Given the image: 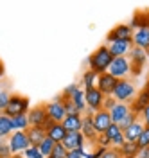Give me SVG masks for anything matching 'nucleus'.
I'll use <instances>...</instances> for the list:
<instances>
[{"mask_svg":"<svg viewBox=\"0 0 149 158\" xmlns=\"http://www.w3.org/2000/svg\"><path fill=\"white\" fill-rule=\"evenodd\" d=\"M111 61H113V56L110 54L108 47L106 45H99L88 56V70H92L93 74L101 76V74L108 72V67Z\"/></svg>","mask_w":149,"mask_h":158,"instance_id":"obj_1","label":"nucleus"},{"mask_svg":"<svg viewBox=\"0 0 149 158\" xmlns=\"http://www.w3.org/2000/svg\"><path fill=\"white\" fill-rule=\"evenodd\" d=\"M111 97L117 102H124V104H131V101L137 97V86L131 79H119L115 88L111 92Z\"/></svg>","mask_w":149,"mask_h":158,"instance_id":"obj_2","label":"nucleus"},{"mask_svg":"<svg viewBox=\"0 0 149 158\" xmlns=\"http://www.w3.org/2000/svg\"><path fill=\"white\" fill-rule=\"evenodd\" d=\"M31 110V99L27 95H22V94H11V99L7 102L6 110L2 111L4 115H7L9 118L16 117V115H23Z\"/></svg>","mask_w":149,"mask_h":158,"instance_id":"obj_3","label":"nucleus"},{"mask_svg":"<svg viewBox=\"0 0 149 158\" xmlns=\"http://www.w3.org/2000/svg\"><path fill=\"white\" fill-rule=\"evenodd\" d=\"M108 74L117 79H129L131 76V63L128 58H113L108 67Z\"/></svg>","mask_w":149,"mask_h":158,"instance_id":"obj_4","label":"nucleus"},{"mask_svg":"<svg viewBox=\"0 0 149 158\" xmlns=\"http://www.w3.org/2000/svg\"><path fill=\"white\" fill-rule=\"evenodd\" d=\"M7 146H9L11 155H22L31 146L27 133L25 131H13L9 135V138H7Z\"/></svg>","mask_w":149,"mask_h":158,"instance_id":"obj_5","label":"nucleus"},{"mask_svg":"<svg viewBox=\"0 0 149 158\" xmlns=\"http://www.w3.org/2000/svg\"><path fill=\"white\" fill-rule=\"evenodd\" d=\"M85 102H86V113L93 115L95 111L102 110V102H104V95L101 94L97 88L85 90ZM85 113V115H86Z\"/></svg>","mask_w":149,"mask_h":158,"instance_id":"obj_6","label":"nucleus"},{"mask_svg":"<svg viewBox=\"0 0 149 158\" xmlns=\"http://www.w3.org/2000/svg\"><path fill=\"white\" fill-rule=\"evenodd\" d=\"M45 106V113H47V118L49 122H63V118L67 117V111H65V106H63V101L61 97L50 101Z\"/></svg>","mask_w":149,"mask_h":158,"instance_id":"obj_7","label":"nucleus"},{"mask_svg":"<svg viewBox=\"0 0 149 158\" xmlns=\"http://www.w3.org/2000/svg\"><path fill=\"white\" fill-rule=\"evenodd\" d=\"M147 52L142 49H137V47H131L128 54V59L129 63H131V76H140V72H142V67L147 63Z\"/></svg>","mask_w":149,"mask_h":158,"instance_id":"obj_8","label":"nucleus"},{"mask_svg":"<svg viewBox=\"0 0 149 158\" xmlns=\"http://www.w3.org/2000/svg\"><path fill=\"white\" fill-rule=\"evenodd\" d=\"M27 117H29L31 126H41V128H45L49 124V118H47V113H45V106L43 104L31 106V110L27 111Z\"/></svg>","mask_w":149,"mask_h":158,"instance_id":"obj_9","label":"nucleus"},{"mask_svg":"<svg viewBox=\"0 0 149 158\" xmlns=\"http://www.w3.org/2000/svg\"><path fill=\"white\" fill-rule=\"evenodd\" d=\"M106 47H108L110 54L113 58H128L129 50H131V41H122V40H111L106 41Z\"/></svg>","mask_w":149,"mask_h":158,"instance_id":"obj_10","label":"nucleus"},{"mask_svg":"<svg viewBox=\"0 0 149 158\" xmlns=\"http://www.w3.org/2000/svg\"><path fill=\"white\" fill-rule=\"evenodd\" d=\"M63 148L67 151H74V149H86V140L83 137L81 131H72V133H67L65 138H63Z\"/></svg>","mask_w":149,"mask_h":158,"instance_id":"obj_11","label":"nucleus"},{"mask_svg":"<svg viewBox=\"0 0 149 158\" xmlns=\"http://www.w3.org/2000/svg\"><path fill=\"white\" fill-rule=\"evenodd\" d=\"M146 106H149V81L146 83V86L140 90V92H137V97L133 99L131 104H129L131 111L137 113V115H140V111L146 108Z\"/></svg>","mask_w":149,"mask_h":158,"instance_id":"obj_12","label":"nucleus"},{"mask_svg":"<svg viewBox=\"0 0 149 158\" xmlns=\"http://www.w3.org/2000/svg\"><path fill=\"white\" fill-rule=\"evenodd\" d=\"M92 122H93L95 133H97V135H102V133L110 128L111 118H110V113L106 110H99V111H95V113L92 115Z\"/></svg>","mask_w":149,"mask_h":158,"instance_id":"obj_13","label":"nucleus"},{"mask_svg":"<svg viewBox=\"0 0 149 158\" xmlns=\"http://www.w3.org/2000/svg\"><path fill=\"white\" fill-rule=\"evenodd\" d=\"M131 36H133V29L129 27V23H120V25H115V27H113V29L108 32L106 41H111V40L131 41Z\"/></svg>","mask_w":149,"mask_h":158,"instance_id":"obj_14","label":"nucleus"},{"mask_svg":"<svg viewBox=\"0 0 149 158\" xmlns=\"http://www.w3.org/2000/svg\"><path fill=\"white\" fill-rule=\"evenodd\" d=\"M104 137L108 138V142H110V146L113 149H119L126 140H124V133H122V129L117 126V124H110V128L102 133Z\"/></svg>","mask_w":149,"mask_h":158,"instance_id":"obj_15","label":"nucleus"},{"mask_svg":"<svg viewBox=\"0 0 149 158\" xmlns=\"http://www.w3.org/2000/svg\"><path fill=\"white\" fill-rule=\"evenodd\" d=\"M115 85H117V79L113 77V76H110L108 72H104V74H101L99 77H97V85H95V88L99 90L104 97H108V95H111V92H113V88H115Z\"/></svg>","mask_w":149,"mask_h":158,"instance_id":"obj_16","label":"nucleus"},{"mask_svg":"<svg viewBox=\"0 0 149 158\" xmlns=\"http://www.w3.org/2000/svg\"><path fill=\"white\" fill-rule=\"evenodd\" d=\"M131 45L142 49L147 52L149 50V29L147 27H142V29L133 31V36H131Z\"/></svg>","mask_w":149,"mask_h":158,"instance_id":"obj_17","label":"nucleus"},{"mask_svg":"<svg viewBox=\"0 0 149 158\" xmlns=\"http://www.w3.org/2000/svg\"><path fill=\"white\" fill-rule=\"evenodd\" d=\"M45 135H47V138H50L52 142L60 144V142H63L67 131L61 126V122H49V124L45 126Z\"/></svg>","mask_w":149,"mask_h":158,"instance_id":"obj_18","label":"nucleus"},{"mask_svg":"<svg viewBox=\"0 0 149 158\" xmlns=\"http://www.w3.org/2000/svg\"><path fill=\"white\" fill-rule=\"evenodd\" d=\"M81 133H83V137L86 142L90 144H95V140H97V133H95V128H93V122H92V115L86 113V115H83V124H81Z\"/></svg>","mask_w":149,"mask_h":158,"instance_id":"obj_19","label":"nucleus"},{"mask_svg":"<svg viewBox=\"0 0 149 158\" xmlns=\"http://www.w3.org/2000/svg\"><path fill=\"white\" fill-rule=\"evenodd\" d=\"M108 113L110 118H111V124H120V120L128 113H131V108H129V104H124V102H115V106L110 110Z\"/></svg>","mask_w":149,"mask_h":158,"instance_id":"obj_20","label":"nucleus"},{"mask_svg":"<svg viewBox=\"0 0 149 158\" xmlns=\"http://www.w3.org/2000/svg\"><path fill=\"white\" fill-rule=\"evenodd\" d=\"M81 124H83V115L81 113H72V115H67L63 118L61 126L65 128L67 133H72V131H81Z\"/></svg>","mask_w":149,"mask_h":158,"instance_id":"obj_21","label":"nucleus"},{"mask_svg":"<svg viewBox=\"0 0 149 158\" xmlns=\"http://www.w3.org/2000/svg\"><path fill=\"white\" fill-rule=\"evenodd\" d=\"M25 133H27V138H29L31 146H40L41 142L47 138L45 128H41V126H29Z\"/></svg>","mask_w":149,"mask_h":158,"instance_id":"obj_22","label":"nucleus"},{"mask_svg":"<svg viewBox=\"0 0 149 158\" xmlns=\"http://www.w3.org/2000/svg\"><path fill=\"white\" fill-rule=\"evenodd\" d=\"M142 129H144V124H142V120H135L131 126L124 129L122 133H124V140L126 142H137V138L140 137V133H142Z\"/></svg>","mask_w":149,"mask_h":158,"instance_id":"obj_23","label":"nucleus"},{"mask_svg":"<svg viewBox=\"0 0 149 158\" xmlns=\"http://www.w3.org/2000/svg\"><path fill=\"white\" fill-rule=\"evenodd\" d=\"M70 102L74 104V108L77 113L81 115H85L86 113V102H85V90L83 88H77L74 94H72V97H70Z\"/></svg>","mask_w":149,"mask_h":158,"instance_id":"obj_24","label":"nucleus"},{"mask_svg":"<svg viewBox=\"0 0 149 158\" xmlns=\"http://www.w3.org/2000/svg\"><path fill=\"white\" fill-rule=\"evenodd\" d=\"M97 74H93L92 70H85L83 76H81V83H79V88L83 90H90V88H95L97 85Z\"/></svg>","mask_w":149,"mask_h":158,"instance_id":"obj_25","label":"nucleus"},{"mask_svg":"<svg viewBox=\"0 0 149 158\" xmlns=\"http://www.w3.org/2000/svg\"><path fill=\"white\" fill-rule=\"evenodd\" d=\"M11 126H13V131H27L29 128V117H27V113H23V115H16V117L11 118Z\"/></svg>","mask_w":149,"mask_h":158,"instance_id":"obj_26","label":"nucleus"},{"mask_svg":"<svg viewBox=\"0 0 149 158\" xmlns=\"http://www.w3.org/2000/svg\"><path fill=\"white\" fill-rule=\"evenodd\" d=\"M13 133V126H11V118L4 113H0V138H9V135Z\"/></svg>","mask_w":149,"mask_h":158,"instance_id":"obj_27","label":"nucleus"},{"mask_svg":"<svg viewBox=\"0 0 149 158\" xmlns=\"http://www.w3.org/2000/svg\"><path fill=\"white\" fill-rule=\"evenodd\" d=\"M119 153H120V156L122 158L137 156V153H139V146H137V142H124V144L119 148Z\"/></svg>","mask_w":149,"mask_h":158,"instance_id":"obj_28","label":"nucleus"},{"mask_svg":"<svg viewBox=\"0 0 149 158\" xmlns=\"http://www.w3.org/2000/svg\"><path fill=\"white\" fill-rule=\"evenodd\" d=\"M93 155V158H122L119 153V149H101V148H95V151L92 153Z\"/></svg>","mask_w":149,"mask_h":158,"instance_id":"obj_29","label":"nucleus"},{"mask_svg":"<svg viewBox=\"0 0 149 158\" xmlns=\"http://www.w3.org/2000/svg\"><path fill=\"white\" fill-rule=\"evenodd\" d=\"M54 146H56V142H52L50 138H45L43 142H41L40 146H38V149H40V153L43 155V156L47 158L52 153V149H54Z\"/></svg>","mask_w":149,"mask_h":158,"instance_id":"obj_30","label":"nucleus"},{"mask_svg":"<svg viewBox=\"0 0 149 158\" xmlns=\"http://www.w3.org/2000/svg\"><path fill=\"white\" fill-rule=\"evenodd\" d=\"M137 146H139V149L149 148V128H146V126H144L142 133H140V137L137 138Z\"/></svg>","mask_w":149,"mask_h":158,"instance_id":"obj_31","label":"nucleus"},{"mask_svg":"<svg viewBox=\"0 0 149 158\" xmlns=\"http://www.w3.org/2000/svg\"><path fill=\"white\" fill-rule=\"evenodd\" d=\"M135 120H139V115L131 111V113H128L126 117H124V118H122V120H120V124H117V126H119V128L122 129V131H124V129L128 128V126H131V124H133Z\"/></svg>","mask_w":149,"mask_h":158,"instance_id":"obj_32","label":"nucleus"},{"mask_svg":"<svg viewBox=\"0 0 149 158\" xmlns=\"http://www.w3.org/2000/svg\"><path fill=\"white\" fill-rule=\"evenodd\" d=\"M67 153H68V151L63 148V144L60 142V144H56V146H54L52 153H50L47 158H67Z\"/></svg>","mask_w":149,"mask_h":158,"instance_id":"obj_33","label":"nucleus"},{"mask_svg":"<svg viewBox=\"0 0 149 158\" xmlns=\"http://www.w3.org/2000/svg\"><path fill=\"white\" fill-rule=\"evenodd\" d=\"M22 156H23V158H45V156L40 153L38 146H29V148L22 153Z\"/></svg>","mask_w":149,"mask_h":158,"instance_id":"obj_34","label":"nucleus"},{"mask_svg":"<svg viewBox=\"0 0 149 158\" xmlns=\"http://www.w3.org/2000/svg\"><path fill=\"white\" fill-rule=\"evenodd\" d=\"M9 99H11V92L4 88L2 92H0V111H4V110H6L7 102H9Z\"/></svg>","mask_w":149,"mask_h":158,"instance_id":"obj_35","label":"nucleus"},{"mask_svg":"<svg viewBox=\"0 0 149 158\" xmlns=\"http://www.w3.org/2000/svg\"><path fill=\"white\" fill-rule=\"evenodd\" d=\"M77 88H79V85H76V83H74V85H68L67 88H65L63 92H61V97H67V99H70V97H72V94H74V92H76Z\"/></svg>","mask_w":149,"mask_h":158,"instance_id":"obj_36","label":"nucleus"},{"mask_svg":"<svg viewBox=\"0 0 149 158\" xmlns=\"http://www.w3.org/2000/svg\"><path fill=\"white\" fill-rule=\"evenodd\" d=\"M139 118L142 120V124H144L146 128H149V106H146V108H144L142 111H140Z\"/></svg>","mask_w":149,"mask_h":158,"instance_id":"obj_37","label":"nucleus"},{"mask_svg":"<svg viewBox=\"0 0 149 158\" xmlns=\"http://www.w3.org/2000/svg\"><path fill=\"white\" fill-rule=\"evenodd\" d=\"M115 99L111 97V95H108V97H104V102H102V110H106V111H110V110L115 106Z\"/></svg>","mask_w":149,"mask_h":158,"instance_id":"obj_38","label":"nucleus"},{"mask_svg":"<svg viewBox=\"0 0 149 158\" xmlns=\"http://www.w3.org/2000/svg\"><path fill=\"white\" fill-rule=\"evenodd\" d=\"M85 153H86V149H74V151L67 153V158H85Z\"/></svg>","mask_w":149,"mask_h":158,"instance_id":"obj_39","label":"nucleus"},{"mask_svg":"<svg viewBox=\"0 0 149 158\" xmlns=\"http://www.w3.org/2000/svg\"><path fill=\"white\" fill-rule=\"evenodd\" d=\"M0 158H11V151H9V146H7V142L0 148Z\"/></svg>","mask_w":149,"mask_h":158,"instance_id":"obj_40","label":"nucleus"},{"mask_svg":"<svg viewBox=\"0 0 149 158\" xmlns=\"http://www.w3.org/2000/svg\"><path fill=\"white\" fill-rule=\"evenodd\" d=\"M137 158H149V148L139 149V153H137Z\"/></svg>","mask_w":149,"mask_h":158,"instance_id":"obj_41","label":"nucleus"},{"mask_svg":"<svg viewBox=\"0 0 149 158\" xmlns=\"http://www.w3.org/2000/svg\"><path fill=\"white\" fill-rule=\"evenodd\" d=\"M4 74H6V69H4V63L0 61V79L4 77Z\"/></svg>","mask_w":149,"mask_h":158,"instance_id":"obj_42","label":"nucleus"},{"mask_svg":"<svg viewBox=\"0 0 149 158\" xmlns=\"http://www.w3.org/2000/svg\"><path fill=\"white\" fill-rule=\"evenodd\" d=\"M6 142H7V140H6V138H0V148H2V146H4V144H6Z\"/></svg>","mask_w":149,"mask_h":158,"instance_id":"obj_43","label":"nucleus"},{"mask_svg":"<svg viewBox=\"0 0 149 158\" xmlns=\"http://www.w3.org/2000/svg\"><path fill=\"white\" fill-rule=\"evenodd\" d=\"M2 90H4V81L0 79V92H2Z\"/></svg>","mask_w":149,"mask_h":158,"instance_id":"obj_44","label":"nucleus"},{"mask_svg":"<svg viewBox=\"0 0 149 158\" xmlns=\"http://www.w3.org/2000/svg\"><path fill=\"white\" fill-rule=\"evenodd\" d=\"M11 158H23L22 155H11Z\"/></svg>","mask_w":149,"mask_h":158,"instance_id":"obj_45","label":"nucleus"},{"mask_svg":"<svg viewBox=\"0 0 149 158\" xmlns=\"http://www.w3.org/2000/svg\"><path fill=\"white\" fill-rule=\"evenodd\" d=\"M129 158H137V156H129Z\"/></svg>","mask_w":149,"mask_h":158,"instance_id":"obj_46","label":"nucleus"},{"mask_svg":"<svg viewBox=\"0 0 149 158\" xmlns=\"http://www.w3.org/2000/svg\"><path fill=\"white\" fill-rule=\"evenodd\" d=\"M147 56H149V50H147Z\"/></svg>","mask_w":149,"mask_h":158,"instance_id":"obj_47","label":"nucleus"},{"mask_svg":"<svg viewBox=\"0 0 149 158\" xmlns=\"http://www.w3.org/2000/svg\"><path fill=\"white\" fill-rule=\"evenodd\" d=\"M0 113H2V111H0Z\"/></svg>","mask_w":149,"mask_h":158,"instance_id":"obj_48","label":"nucleus"}]
</instances>
